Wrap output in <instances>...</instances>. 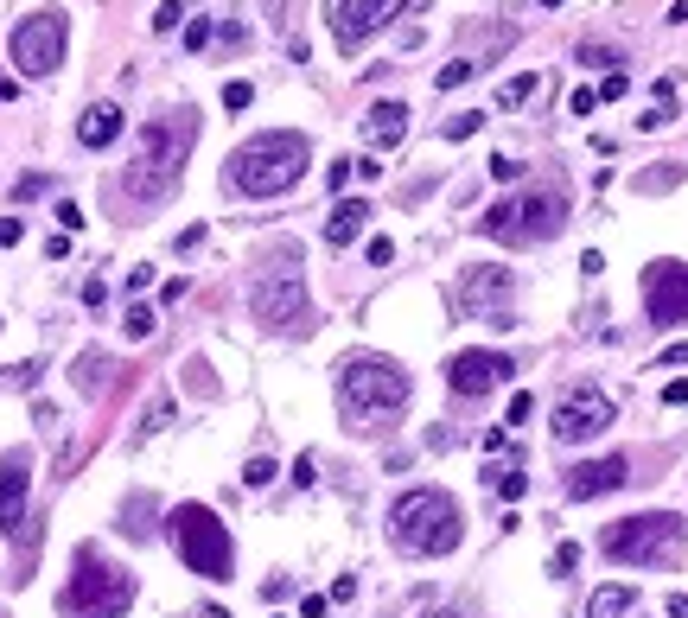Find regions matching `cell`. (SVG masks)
<instances>
[{
    "label": "cell",
    "mask_w": 688,
    "mask_h": 618,
    "mask_svg": "<svg viewBox=\"0 0 688 618\" xmlns=\"http://www.w3.org/2000/svg\"><path fill=\"white\" fill-rule=\"evenodd\" d=\"M306 166H313V141L300 128H268V134H249L243 147H230L223 185L236 198H281L306 179Z\"/></svg>",
    "instance_id": "obj_1"
},
{
    "label": "cell",
    "mask_w": 688,
    "mask_h": 618,
    "mask_svg": "<svg viewBox=\"0 0 688 618\" xmlns=\"http://www.w3.org/2000/svg\"><path fill=\"white\" fill-rule=\"evenodd\" d=\"M192 147H198V109H166L153 122H141V147H134L128 173H122V192L141 204H160L179 185Z\"/></svg>",
    "instance_id": "obj_2"
},
{
    "label": "cell",
    "mask_w": 688,
    "mask_h": 618,
    "mask_svg": "<svg viewBox=\"0 0 688 618\" xmlns=\"http://www.w3.org/2000/svg\"><path fill=\"white\" fill-rule=\"evenodd\" d=\"M408 396H415V383H408V370L395 364V357H376V351H357L338 364V408L351 427H383L389 415H402Z\"/></svg>",
    "instance_id": "obj_3"
},
{
    "label": "cell",
    "mask_w": 688,
    "mask_h": 618,
    "mask_svg": "<svg viewBox=\"0 0 688 618\" xmlns=\"http://www.w3.org/2000/svg\"><path fill=\"white\" fill-rule=\"evenodd\" d=\"M389 542L402 548V555H453L459 542H466V517H459V504L434 485H415L395 497L389 510Z\"/></svg>",
    "instance_id": "obj_4"
},
{
    "label": "cell",
    "mask_w": 688,
    "mask_h": 618,
    "mask_svg": "<svg viewBox=\"0 0 688 618\" xmlns=\"http://www.w3.org/2000/svg\"><path fill=\"white\" fill-rule=\"evenodd\" d=\"M134 593H141V580H134L128 568H115L96 542H83L77 555H71V580H64L58 606L71 612V618H122L134 606Z\"/></svg>",
    "instance_id": "obj_5"
},
{
    "label": "cell",
    "mask_w": 688,
    "mask_h": 618,
    "mask_svg": "<svg viewBox=\"0 0 688 618\" xmlns=\"http://www.w3.org/2000/svg\"><path fill=\"white\" fill-rule=\"evenodd\" d=\"M682 548H688V523L676 510H644V517L606 523V536H599V555L625 561V568H676Z\"/></svg>",
    "instance_id": "obj_6"
},
{
    "label": "cell",
    "mask_w": 688,
    "mask_h": 618,
    "mask_svg": "<svg viewBox=\"0 0 688 618\" xmlns=\"http://www.w3.org/2000/svg\"><path fill=\"white\" fill-rule=\"evenodd\" d=\"M249 313L268 332H313V300H306V281H300V243L274 249L262 262V274L249 281Z\"/></svg>",
    "instance_id": "obj_7"
},
{
    "label": "cell",
    "mask_w": 688,
    "mask_h": 618,
    "mask_svg": "<svg viewBox=\"0 0 688 618\" xmlns=\"http://www.w3.org/2000/svg\"><path fill=\"white\" fill-rule=\"evenodd\" d=\"M166 536H172V548H179V561H185L192 574H204V580H230V574H236L230 523H223L211 504H179V510L166 517Z\"/></svg>",
    "instance_id": "obj_8"
},
{
    "label": "cell",
    "mask_w": 688,
    "mask_h": 618,
    "mask_svg": "<svg viewBox=\"0 0 688 618\" xmlns=\"http://www.w3.org/2000/svg\"><path fill=\"white\" fill-rule=\"evenodd\" d=\"M567 223V198L561 192H516V198H497L485 217H478V230L491 236V243H516V249H529V243H548Z\"/></svg>",
    "instance_id": "obj_9"
},
{
    "label": "cell",
    "mask_w": 688,
    "mask_h": 618,
    "mask_svg": "<svg viewBox=\"0 0 688 618\" xmlns=\"http://www.w3.org/2000/svg\"><path fill=\"white\" fill-rule=\"evenodd\" d=\"M64 45H71V13L64 7H39V13H26L20 26H13V71L20 77H51L64 64Z\"/></svg>",
    "instance_id": "obj_10"
},
{
    "label": "cell",
    "mask_w": 688,
    "mask_h": 618,
    "mask_svg": "<svg viewBox=\"0 0 688 618\" xmlns=\"http://www.w3.org/2000/svg\"><path fill=\"white\" fill-rule=\"evenodd\" d=\"M453 306L466 319H478V325H516V274L510 268H491V262L466 268L453 281Z\"/></svg>",
    "instance_id": "obj_11"
},
{
    "label": "cell",
    "mask_w": 688,
    "mask_h": 618,
    "mask_svg": "<svg viewBox=\"0 0 688 618\" xmlns=\"http://www.w3.org/2000/svg\"><path fill=\"white\" fill-rule=\"evenodd\" d=\"M612 421H618L612 396H606V389H593V383H580V389H567V396H561V408H555V440H561V446L599 440Z\"/></svg>",
    "instance_id": "obj_12"
},
{
    "label": "cell",
    "mask_w": 688,
    "mask_h": 618,
    "mask_svg": "<svg viewBox=\"0 0 688 618\" xmlns=\"http://www.w3.org/2000/svg\"><path fill=\"white\" fill-rule=\"evenodd\" d=\"M402 7H421V0H325V26L344 51H357L370 32H383Z\"/></svg>",
    "instance_id": "obj_13"
},
{
    "label": "cell",
    "mask_w": 688,
    "mask_h": 618,
    "mask_svg": "<svg viewBox=\"0 0 688 618\" xmlns=\"http://www.w3.org/2000/svg\"><path fill=\"white\" fill-rule=\"evenodd\" d=\"M644 313H650V325H688V262L644 268Z\"/></svg>",
    "instance_id": "obj_14"
},
{
    "label": "cell",
    "mask_w": 688,
    "mask_h": 618,
    "mask_svg": "<svg viewBox=\"0 0 688 618\" xmlns=\"http://www.w3.org/2000/svg\"><path fill=\"white\" fill-rule=\"evenodd\" d=\"M516 376V364L504 351H459L453 364H446V389L453 396H466V402H478V396H491L497 383H510Z\"/></svg>",
    "instance_id": "obj_15"
},
{
    "label": "cell",
    "mask_w": 688,
    "mask_h": 618,
    "mask_svg": "<svg viewBox=\"0 0 688 618\" xmlns=\"http://www.w3.org/2000/svg\"><path fill=\"white\" fill-rule=\"evenodd\" d=\"M618 485H631V459L625 453H606V459H587V466H574L561 478V491L574 497V504H593V497H606Z\"/></svg>",
    "instance_id": "obj_16"
},
{
    "label": "cell",
    "mask_w": 688,
    "mask_h": 618,
    "mask_svg": "<svg viewBox=\"0 0 688 618\" xmlns=\"http://www.w3.org/2000/svg\"><path fill=\"white\" fill-rule=\"evenodd\" d=\"M26 491H32V459L7 453L0 459V529H7V536L26 529Z\"/></svg>",
    "instance_id": "obj_17"
},
{
    "label": "cell",
    "mask_w": 688,
    "mask_h": 618,
    "mask_svg": "<svg viewBox=\"0 0 688 618\" xmlns=\"http://www.w3.org/2000/svg\"><path fill=\"white\" fill-rule=\"evenodd\" d=\"M122 128H128V115L115 109V102H90L83 122H77V141L83 147H109V141H122Z\"/></svg>",
    "instance_id": "obj_18"
},
{
    "label": "cell",
    "mask_w": 688,
    "mask_h": 618,
    "mask_svg": "<svg viewBox=\"0 0 688 618\" xmlns=\"http://www.w3.org/2000/svg\"><path fill=\"white\" fill-rule=\"evenodd\" d=\"M364 223H370V204H364V198H338L332 217H325V243H332V249L357 243V236H364Z\"/></svg>",
    "instance_id": "obj_19"
},
{
    "label": "cell",
    "mask_w": 688,
    "mask_h": 618,
    "mask_svg": "<svg viewBox=\"0 0 688 618\" xmlns=\"http://www.w3.org/2000/svg\"><path fill=\"white\" fill-rule=\"evenodd\" d=\"M402 134H408V109H402V102H376V109L364 115V141L370 147H395Z\"/></svg>",
    "instance_id": "obj_20"
},
{
    "label": "cell",
    "mask_w": 688,
    "mask_h": 618,
    "mask_svg": "<svg viewBox=\"0 0 688 618\" xmlns=\"http://www.w3.org/2000/svg\"><path fill=\"white\" fill-rule=\"evenodd\" d=\"M71 383L83 389V396H102V389L115 383V357L109 351H83L77 364H71Z\"/></svg>",
    "instance_id": "obj_21"
},
{
    "label": "cell",
    "mask_w": 688,
    "mask_h": 618,
    "mask_svg": "<svg viewBox=\"0 0 688 618\" xmlns=\"http://www.w3.org/2000/svg\"><path fill=\"white\" fill-rule=\"evenodd\" d=\"M631 606H638V587H599L587 599V618H625Z\"/></svg>",
    "instance_id": "obj_22"
},
{
    "label": "cell",
    "mask_w": 688,
    "mask_h": 618,
    "mask_svg": "<svg viewBox=\"0 0 688 618\" xmlns=\"http://www.w3.org/2000/svg\"><path fill=\"white\" fill-rule=\"evenodd\" d=\"M115 529H122V536H134V542L153 536V497H147V491L128 497V504H122V523H115Z\"/></svg>",
    "instance_id": "obj_23"
},
{
    "label": "cell",
    "mask_w": 688,
    "mask_h": 618,
    "mask_svg": "<svg viewBox=\"0 0 688 618\" xmlns=\"http://www.w3.org/2000/svg\"><path fill=\"white\" fill-rule=\"evenodd\" d=\"M644 128H663V122H676V83L657 77V90H650V115H638Z\"/></svg>",
    "instance_id": "obj_24"
},
{
    "label": "cell",
    "mask_w": 688,
    "mask_h": 618,
    "mask_svg": "<svg viewBox=\"0 0 688 618\" xmlns=\"http://www.w3.org/2000/svg\"><path fill=\"white\" fill-rule=\"evenodd\" d=\"M122 332H128V338H153V332H160L153 306H141V300H134V306H128V319H122Z\"/></svg>",
    "instance_id": "obj_25"
},
{
    "label": "cell",
    "mask_w": 688,
    "mask_h": 618,
    "mask_svg": "<svg viewBox=\"0 0 688 618\" xmlns=\"http://www.w3.org/2000/svg\"><path fill=\"white\" fill-rule=\"evenodd\" d=\"M536 83H542L536 71H523V77H510V83H504V90H497V102H504V109H516V102H529V96H536Z\"/></svg>",
    "instance_id": "obj_26"
},
{
    "label": "cell",
    "mask_w": 688,
    "mask_h": 618,
    "mask_svg": "<svg viewBox=\"0 0 688 618\" xmlns=\"http://www.w3.org/2000/svg\"><path fill=\"white\" fill-rule=\"evenodd\" d=\"M485 478H491V485H497V491H504V497H523V485H529V478H523V472H516V459H504V466H491Z\"/></svg>",
    "instance_id": "obj_27"
},
{
    "label": "cell",
    "mask_w": 688,
    "mask_h": 618,
    "mask_svg": "<svg viewBox=\"0 0 688 618\" xmlns=\"http://www.w3.org/2000/svg\"><path fill=\"white\" fill-rule=\"evenodd\" d=\"M274 472H281L274 459H249V466H243V485H249V491H262V485H274Z\"/></svg>",
    "instance_id": "obj_28"
},
{
    "label": "cell",
    "mask_w": 688,
    "mask_h": 618,
    "mask_svg": "<svg viewBox=\"0 0 688 618\" xmlns=\"http://www.w3.org/2000/svg\"><path fill=\"white\" fill-rule=\"evenodd\" d=\"M249 102H255V90H249L243 77H230V83H223V109H236V115H243Z\"/></svg>",
    "instance_id": "obj_29"
},
{
    "label": "cell",
    "mask_w": 688,
    "mask_h": 618,
    "mask_svg": "<svg viewBox=\"0 0 688 618\" xmlns=\"http://www.w3.org/2000/svg\"><path fill=\"white\" fill-rule=\"evenodd\" d=\"M478 128H485V115H472V109H466V115H453V122H446V141H472Z\"/></svg>",
    "instance_id": "obj_30"
},
{
    "label": "cell",
    "mask_w": 688,
    "mask_h": 618,
    "mask_svg": "<svg viewBox=\"0 0 688 618\" xmlns=\"http://www.w3.org/2000/svg\"><path fill=\"white\" fill-rule=\"evenodd\" d=\"M472 71H478V64H472V58H459V64H440V77H434V83H440V90H459V83H466Z\"/></svg>",
    "instance_id": "obj_31"
},
{
    "label": "cell",
    "mask_w": 688,
    "mask_h": 618,
    "mask_svg": "<svg viewBox=\"0 0 688 618\" xmlns=\"http://www.w3.org/2000/svg\"><path fill=\"white\" fill-rule=\"evenodd\" d=\"M580 568V542H561L555 555H548V574H574Z\"/></svg>",
    "instance_id": "obj_32"
},
{
    "label": "cell",
    "mask_w": 688,
    "mask_h": 618,
    "mask_svg": "<svg viewBox=\"0 0 688 618\" xmlns=\"http://www.w3.org/2000/svg\"><path fill=\"white\" fill-rule=\"evenodd\" d=\"M185 20V0H160V13H153V32H172Z\"/></svg>",
    "instance_id": "obj_33"
},
{
    "label": "cell",
    "mask_w": 688,
    "mask_h": 618,
    "mask_svg": "<svg viewBox=\"0 0 688 618\" xmlns=\"http://www.w3.org/2000/svg\"><path fill=\"white\" fill-rule=\"evenodd\" d=\"M491 179H497V185L523 179V160H510V153H491Z\"/></svg>",
    "instance_id": "obj_34"
},
{
    "label": "cell",
    "mask_w": 688,
    "mask_h": 618,
    "mask_svg": "<svg viewBox=\"0 0 688 618\" xmlns=\"http://www.w3.org/2000/svg\"><path fill=\"white\" fill-rule=\"evenodd\" d=\"M580 64H593V71L606 64V71H618V51L612 45H580Z\"/></svg>",
    "instance_id": "obj_35"
},
{
    "label": "cell",
    "mask_w": 688,
    "mask_h": 618,
    "mask_svg": "<svg viewBox=\"0 0 688 618\" xmlns=\"http://www.w3.org/2000/svg\"><path fill=\"white\" fill-rule=\"evenodd\" d=\"M211 20H192V26H185V51H204V45H211Z\"/></svg>",
    "instance_id": "obj_36"
},
{
    "label": "cell",
    "mask_w": 688,
    "mask_h": 618,
    "mask_svg": "<svg viewBox=\"0 0 688 618\" xmlns=\"http://www.w3.org/2000/svg\"><path fill=\"white\" fill-rule=\"evenodd\" d=\"M166 421H172V402L160 396V402H153V408H147V421H141V434H160V427H166Z\"/></svg>",
    "instance_id": "obj_37"
},
{
    "label": "cell",
    "mask_w": 688,
    "mask_h": 618,
    "mask_svg": "<svg viewBox=\"0 0 688 618\" xmlns=\"http://www.w3.org/2000/svg\"><path fill=\"white\" fill-rule=\"evenodd\" d=\"M631 83H625V71H606V83H599V102H618Z\"/></svg>",
    "instance_id": "obj_38"
},
{
    "label": "cell",
    "mask_w": 688,
    "mask_h": 618,
    "mask_svg": "<svg viewBox=\"0 0 688 618\" xmlns=\"http://www.w3.org/2000/svg\"><path fill=\"white\" fill-rule=\"evenodd\" d=\"M147 287H153V268H147V262H141V268H128V294H134V300H141V294H147Z\"/></svg>",
    "instance_id": "obj_39"
},
{
    "label": "cell",
    "mask_w": 688,
    "mask_h": 618,
    "mask_svg": "<svg viewBox=\"0 0 688 618\" xmlns=\"http://www.w3.org/2000/svg\"><path fill=\"white\" fill-rule=\"evenodd\" d=\"M45 185H51V179H45V173H26V179H20V185H13V198H39V192H45Z\"/></svg>",
    "instance_id": "obj_40"
},
{
    "label": "cell",
    "mask_w": 688,
    "mask_h": 618,
    "mask_svg": "<svg viewBox=\"0 0 688 618\" xmlns=\"http://www.w3.org/2000/svg\"><path fill=\"white\" fill-rule=\"evenodd\" d=\"M529 408H536V402H529L523 389H516V396H510V415H504V421H510V427H523V421H529Z\"/></svg>",
    "instance_id": "obj_41"
},
{
    "label": "cell",
    "mask_w": 688,
    "mask_h": 618,
    "mask_svg": "<svg viewBox=\"0 0 688 618\" xmlns=\"http://www.w3.org/2000/svg\"><path fill=\"white\" fill-rule=\"evenodd\" d=\"M20 236H26V223H20V217H0V249H13Z\"/></svg>",
    "instance_id": "obj_42"
},
{
    "label": "cell",
    "mask_w": 688,
    "mask_h": 618,
    "mask_svg": "<svg viewBox=\"0 0 688 618\" xmlns=\"http://www.w3.org/2000/svg\"><path fill=\"white\" fill-rule=\"evenodd\" d=\"M370 262H376V268L395 262V243H389V236H376V243H370Z\"/></svg>",
    "instance_id": "obj_43"
},
{
    "label": "cell",
    "mask_w": 688,
    "mask_h": 618,
    "mask_svg": "<svg viewBox=\"0 0 688 618\" xmlns=\"http://www.w3.org/2000/svg\"><path fill=\"white\" fill-rule=\"evenodd\" d=\"M58 223H64V230H83V211H77V204H71V198H64V204H58Z\"/></svg>",
    "instance_id": "obj_44"
},
{
    "label": "cell",
    "mask_w": 688,
    "mask_h": 618,
    "mask_svg": "<svg viewBox=\"0 0 688 618\" xmlns=\"http://www.w3.org/2000/svg\"><path fill=\"white\" fill-rule=\"evenodd\" d=\"M351 173H357V160H338L332 173H325V179H332V192H344V179H351Z\"/></svg>",
    "instance_id": "obj_45"
},
{
    "label": "cell",
    "mask_w": 688,
    "mask_h": 618,
    "mask_svg": "<svg viewBox=\"0 0 688 618\" xmlns=\"http://www.w3.org/2000/svg\"><path fill=\"white\" fill-rule=\"evenodd\" d=\"M204 243V223H192V230H179V255H192Z\"/></svg>",
    "instance_id": "obj_46"
},
{
    "label": "cell",
    "mask_w": 688,
    "mask_h": 618,
    "mask_svg": "<svg viewBox=\"0 0 688 618\" xmlns=\"http://www.w3.org/2000/svg\"><path fill=\"white\" fill-rule=\"evenodd\" d=\"M593 102H599V90H574V102H567V109H574V115H593Z\"/></svg>",
    "instance_id": "obj_47"
},
{
    "label": "cell",
    "mask_w": 688,
    "mask_h": 618,
    "mask_svg": "<svg viewBox=\"0 0 688 618\" xmlns=\"http://www.w3.org/2000/svg\"><path fill=\"white\" fill-rule=\"evenodd\" d=\"M682 402H688V383H669L663 389V408H682Z\"/></svg>",
    "instance_id": "obj_48"
},
{
    "label": "cell",
    "mask_w": 688,
    "mask_h": 618,
    "mask_svg": "<svg viewBox=\"0 0 688 618\" xmlns=\"http://www.w3.org/2000/svg\"><path fill=\"white\" fill-rule=\"evenodd\" d=\"M669 364H688V345H669V351H663V370H669Z\"/></svg>",
    "instance_id": "obj_49"
},
{
    "label": "cell",
    "mask_w": 688,
    "mask_h": 618,
    "mask_svg": "<svg viewBox=\"0 0 688 618\" xmlns=\"http://www.w3.org/2000/svg\"><path fill=\"white\" fill-rule=\"evenodd\" d=\"M669 26H688V0H676V7H669Z\"/></svg>",
    "instance_id": "obj_50"
},
{
    "label": "cell",
    "mask_w": 688,
    "mask_h": 618,
    "mask_svg": "<svg viewBox=\"0 0 688 618\" xmlns=\"http://www.w3.org/2000/svg\"><path fill=\"white\" fill-rule=\"evenodd\" d=\"M669 618H688V593H676V599H669Z\"/></svg>",
    "instance_id": "obj_51"
},
{
    "label": "cell",
    "mask_w": 688,
    "mask_h": 618,
    "mask_svg": "<svg viewBox=\"0 0 688 618\" xmlns=\"http://www.w3.org/2000/svg\"><path fill=\"white\" fill-rule=\"evenodd\" d=\"M268 7V20H287V0H262Z\"/></svg>",
    "instance_id": "obj_52"
},
{
    "label": "cell",
    "mask_w": 688,
    "mask_h": 618,
    "mask_svg": "<svg viewBox=\"0 0 688 618\" xmlns=\"http://www.w3.org/2000/svg\"><path fill=\"white\" fill-rule=\"evenodd\" d=\"M421 618H466L459 606H434V612H421Z\"/></svg>",
    "instance_id": "obj_53"
},
{
    "label": "cell",
    "mask_w": 688,
    "mask_h": 618,
    "mask_svg": "<svg viewBox=\"0 0 688 618\" xmlns=\"http://www.w3.org/2000/svg\"><path fill=\"white\" fill-rule=\"evenodd\" d=\"M198 618H223V606H204V612H198Z\"/></svg>",
    "instance_id": "obj_54"
},
{
    "label": "cell",
    "mask_w": 688,
    "mask_h": 618,
    "mask_svg": "<svg viewBox=\"0 0 688 618\" xmlns=\"http://www.w3.org/2000/svg\"><path fill=\"white\" fill-rule=\"evenodd\" d=\"M536 7H561V0H536Z\"/></svg>",
    "instance_id": "obj_55"
}]
</instances>
